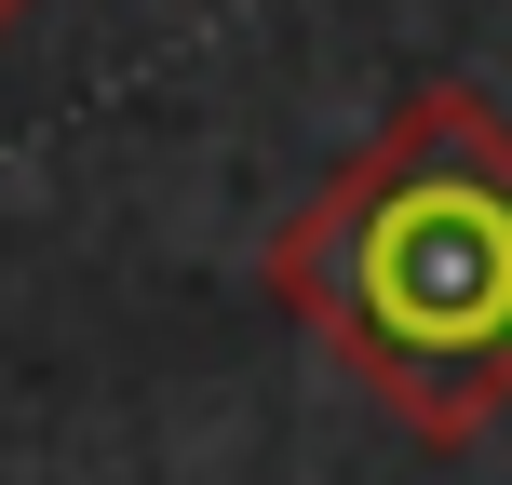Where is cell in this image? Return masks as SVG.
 <instances>
[{
    "instance_id": "6da1fadb",
    "label": "cell",
    "mask_w": 512,
    "mask_h": 485,
    "mask_svg": "<svg viewBox=\"0 0 512 485\" xmlns=\"http://www.w3.org/2000/svg\"><path fill=\"white\" fill-rule=\"evenodd\" d=\"M270 310L337 351L432 459L512 405V122L472 81H418L270 230Z\"/></svg>"
},
{
    "instance_id": "7a4b0ae2",
    "label": "cell",
    "mask_w": 512,
    "mask_h": 485,
    "mask_svg": "<svg viewBox=\"0 0 512 485\" xmlns=\"http://www.w3.org/2000/svg\"><path fill=\"white\" fill-rule=\"evenodd\" d=\"M14 27H27V0H0V41H14Z\"/></svg>"
}]
</instances>
